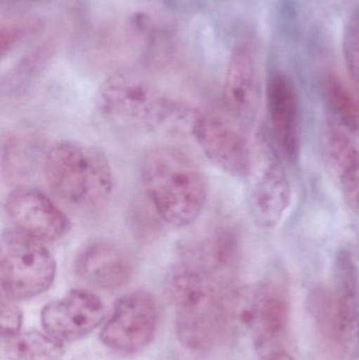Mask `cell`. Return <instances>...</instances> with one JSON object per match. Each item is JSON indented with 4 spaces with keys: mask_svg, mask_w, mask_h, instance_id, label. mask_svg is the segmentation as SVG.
Here are the masks:
<instances>
[{
    "mask_svg": "<svg viewBox=\"0 0 359 360\" xmlns=\"http://www.w3.org/2000/svg\"><path fill=\"white\" fill-rule=\"evenodd\" d=\"M261 98L259 63L254 50L247 42L232 51L226 70L223 101L233 120L242 124L254 122Z\"/></svg>",
    "mask_w": 359,
    "mask_h": 360,
    "instance_id": "obj_14",
    "label": "cell"
},
{
    "mask_svg": "<svg viewBox=\"0 0 359 360\" xmlns=\"http://www.w3.org/2000/svg\"><path fill=\"white\" fill-rule=\"evenodd\" d=\"M56 262L46 243L8 229L0 243L2 295L14 300L36 297L50 289Z\"/></svg>",
    "mask_w": 359,
    "mask_h": 360,
    "instance_id": "obj_5",
    "label": "cell"
},
{
    "mask_svg": "<svg viewBox=\"0 0 359 360\" xmlns=\"http://www.w3.org/2000/svg\"><path fill=\"white\" fill-rule=\"evenodd\" d=\"M332 295L337 347L348 360H359V251L347 240L334 258Z\"/></svg>",
    "mask_w": 359,
    "mask_h": 360,
    "instance_id": "obj_8",
    "label": "cell"
},
{
    "mask_svg": "<svg viewBox=\"0 0 359 360\" xmlns=\"http://www.w3.org/2000/svg\"><path fill=\"white\" fill-rule=\"evenodd\" d=\"M248 205L251 218L261 230L280 226L292 200V190L278 148L259 131L252 147Z\"/></svg>",
    "mask_w": 359,
    "mask_h": 360,
    "instance_id": "obj_6",
    "label": "cell"
},
{
    "mask_svg": "<svg viewBox=\"0 0 359 360\" xmlns=\"http://www.w3.org/2000/svg\"><path fill=\"white\" fill-rule=\"evenodd\" d=\"M63 352V342L39 332H19L4 340L8 360H58Z\"/></svg>",
    "mask_w": 359,
    "mask_h": 360,
    "instance_id": "obj_19",
    "label": "cell"
},
{
    "mask_svg": "<svg viewBox=\"0 0 359 360\" xmlns=\"http://www.w3.org/2000/svg\"><path fill=\"white\" fill-rule=\"evenodd\" d=\"M325 2L328 4L329 8L339 11L346 8L351 2V0H325Z\"/></svg>",
    "mask_w": 359,
    "mask_h": 360,
    "instance_id": "obj_23",
    "label": "cell"
},
{
    "mask_svg": "<svg viewBox=\"0 0 359 360\" xmlns=\"http://www.w3.org/2000/svg\"><path fill=\"white\" fill-rule=\"evenodd\" d=\"M73 270L76 276L86 285L114 291L131 281L134 274V262L130 254L117 243L95 240L78 252Z\"/></svg>",
    "mask_w": 359,
    "mask_h": 360,
    "instance_id": "obj_15",
    "label": "cell"
},
{
    "mask_svg": "<svg viewBox=\"0 0 359 360\" xmlns=\"http://www.w3.org/2000/svg\"><path fill=\"white\" fill-rule=\"evenodd\" d=\"M343 51L348 72L359 88V10L352 15L346 27Z\"/></svg>",
    "mask_w": 359,
    "mask_h": 360,
    "instance_id": "obj_20",
    "label": "cell"
},
{
    "mask_svg": "<svg viewBox=\"0 0 359 360\" xmlns=\"http://www.w3.org/2000/svg\"><path fill=\"white\" fill-rule=\"evenodd\" d=\"M266 101L276 148L289 162H296L301 152V103L295 84L285 72L270 74Z\"/></svg>",
    "mask_w": 359,
    "mask_h": 360,
    "instance_id": "obj_13",
    "label": "cell"
},
{
    "mask_svg": "<svg viewBox=\"0 0 359 360\" xmlns=\"http://www.w3.org/2000/svg\"><path fill=\"white\" fill-rule=\"evenodd\" d=\"M322 155L347 207L359 217V143L333 120L322 126Z\"/></svg>",
    "mask_w": 359,
    "mask_h": 360,
    "instance_id": "obj_16",
    "label": "cell"
},
{
    "mask_svg": "<svg viewBox=\"0 0 359 360\" xmlns=\"http://www.w3.org/2000/svg\"><path fill=\"white\" fill-rule=\"evenodd\" d=\"M191 133L214 166L235 179L249 176L252 148L232 122L214 112H200L192 120Z\"/></svg>",
    "mask_w": 359,
    "mask_h": 360,
    "instance_id": "obj_11",
    "label": "cell"
},
{
    "mask_svg": "<svg viewBox=\"0 0 359 360\" xmlns=\"http://www.w3.org/2000/svg\"><path fill=\"white\" fill-rule=\"evenodd\" d=\"M290 316V292L282 274L252 285L248 331L259 359L285 349Z\"/></svg>",
    "mask_w": 359,
    "mask_h": 360,
    "instance_id": "obj_7",
    "label": "cell"
},
{
    "mask_svg": "<svg viewBox=\"0 0 359 360\" xmlns=\"http://www.w3.org/2000/svg\"><path fill=\"white\" fill-rule=\"evenodd\" d=\"M105 317L103 300L88 290L74 289L44 307L40 314L46 334L59 342H74L89 335Z\"/></svg>",
    "mask_w": 359,
    "mask_h": 360,
    "instance_id": "obj_12",
    "label": "cell"
},
{
    "mask_svg": "<svg viewBox=\"0 0 359 360\" xmlns=\"http://www.w3.org/2000/svg\"><path fill=\"white\" fill-rule=\"evenodd\" d=\"M96 107L107 122L129 130L158 128L181 109L158 86L132 72L110 76L97 93Z\"/></svg>",
    "mask_w": 359,
    "mask_h": 360,
    "instance_id": "obj_4",
    "label": "cell"
},
{
    "mask_svg": "<svg viewBox=\"0 0 359 360\" xmlns=\"http://www.w3.org/2000/svg\"><path fill=\"white\" fill-rule=\"evenodd\" d=\"M141 172L148 200L160 219L185 228L200 217L208 186L202 169L188 154L172 146L153 148L145 153Z\"/></svg>",
    "mask_w": 359,
    "mask_h": 360,
    "instance_id": "obj_2",
    "label": "cell"
},
{
    "mask_svg": "<svg viewBox=\"0 0 359 360\" xmlns=\"http://www.w3.org/2000/svg\"><path fill=\"white\" fill-rule=\"evenodd\" d=\"M240 253V236L235 229L221 226L187 243L181 249V260L202 268L226 283H234Z\"/></svg>",
    "mask_w": 359,
    "mask_h": 360,
    "instance_id": "obj_17",
    "label": "cell"
},
{
    "mask_svg": "<svg viewBox=\"0 0 359 360\" xmlns=\"http://www.w3.org/2000/svg\"><path fill=\"white\" fill-rule=\"evenodd\" d=\"M325 99L333 113V120L348 133L359 139V97L337 74L329 73L322 82Z\"/></svg>",
    "mask_w": 359,
    "mask_h": 360,
    "instance_id": "obj_18",
    "label": "cell"
},
{
    "mask_svg": "<svg viewBox=\"0 0 359 360\" xmlns=\"http://www.w3.org/2000/svg\"><path fill=\"white\" fill-rule=\"evenodd\" d=\"M4 213L8 229L40 243H56L71 228L65 212L48 195L30 186H18L8 193Z\"/></svg>",
    "mask_w": 359,
    "mask_h": 360,
    "instance_id": "obj_10",
    "label": "cell"
},
{
    "mask_svg": "<svg viewBox=\"0 0 359 360\" xmlns=\"http://www.w3.org/2000/svg\"><path fill=\"white\" fill-rule=\"evenodd\" d=\"M158 317L157 300L151 293L143 290L129 292L116 300L101 330L100 340L118 352H137L153 340Z\"/></svg>",
    "mask_w": 359,
    "mask_h": 360,
    "instance_id": "obj_9",
    "label": "cell"
},
{
    "mask_svg": "<svg viewBox=\"0 0 359 360\" xmlns=\"http://www.w3.org/2000/svg\"><path fill=\"white\" fill-rule=\"evenodd\" d=\"M261 360H297L293 356L291 353H289L286 349L282 350L276 351V352L271 353V354L267 355V356L263 357Z\"/></svg>",
    "mask_w": 359,
    "mask_h": 360,
    "instance_id": "obj_22",
    "label": "cell"
},
{
    "mask_svg": "<svg viewBox=\"0 0 359 360\" xmlns=\"http://www.w3.org/2000/svg\"><path fill=\"white\" fill-rule=\"evenodd\" d=\"M22 326V312L16 300L1 295L0 302V330L2 338H11L20 332Z\"/></svg>",
    "mask_w": 359,
    "mask_h": 360,
    "instance_id": "obj_21",
    "label": "cell"
},
{
    "mask_svg": "<svg viewBox=\"0 0 359 360\" xmlns=\"http://www.w3.org/2000/svg\"><path fill=\"white\" fill-rule=\"evenodd\" d=\"M42 168L53 194L75 207L100 205L113 191L111 164L100 150L92 146L57 141L44 153Z\"/></svg>",
    "mask_w": 359,
    "mask_h": 360,
    "instance_id": "obj_3",
    "label": "cell"
},
{
    "mask_svg": "<svg viewBox=\"0 0 359 360\" xmlns=\"http://www.w3.org/2000/svg\"><path fill=\"white\" fill-rule=\"evenodd\" d=\"M234 283L181 260L169 272L166 292L176 314V334L188 350L204 352L233 333L230 298Z\"/></svg>",
    "mask_w": 359,
    "mask_h": 360,
    "instance_id": "obj_1",
    "label": "cell"
},
{
    "mask_svg": "<svg viewBox=\"0 0 359 360\" xmlns=\"http://www.w3.org/2000/svg\"><path fill=\"white\" fill-rule=\"evenodd\" d=\"M33 1V0H1V4H25V2Z\"/></svg>",
    "mask_w": 359,
    "mask_h": 360,
    "instance_id": "obj_24",
    "label": "cell"
}]
</instances>
